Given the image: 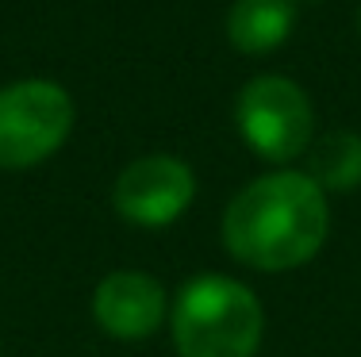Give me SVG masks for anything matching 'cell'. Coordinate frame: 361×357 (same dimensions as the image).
<instances>
[{"instance_id": "2", "label": "cell", "mask_w": 361, "mask_h": 357, "mask_svg": "<svg viewBox=\"0 0 361 357\" xmlns=\"http://www.w3.org/2000/svg\"><path fill=\"white\" fill-rule=\"evenodd\" d=\"M177 357H257L265 308L254 288L227 273H196L169 303Z\"/></svg>"}, {"instance_id": "4", "label": "cell", "mask_w": 361, "mask_h": 357, "mask_svg": "<svg viewBox=\"0 0 361 357\" xmlns=\"http://www.w3.org/2000/svg\"><path fill=\"white\" fill-rule=\"evenodd\" d=\"M235 123L246 146L273 165L307 154L315 134V112L307 92L281 73H262L250 84H243L235 100Z\"/></svg>"}, {"instance_id": "8", "label": "cell", "mask_w": 361, "mask_h": 357, "mask_svg": "<svg viewBox=\"0 0 361 357\" xmlns=\"http://www.w3.org/2000/svg\"><path fill=\"white\" fill-rule=\"evenodd\" d=\"M307 177L331 192H354L361 184V134L357 131H326L307 146Z\"/></svg>"}, {"instance_id": "6", "label": "cell", "mask_w": 361, "mask_h": 357, "mask_svg": "<svg viewBox=\"0 0 361 357\" xmlns=\"http://www.w3.org/2000/svg\"><path fill=\"white\" fill-rule=\"evenodd\" d=\"M92 319L116 342H142L169 319V300L158 277L116 269L92 292Z\"/></svg>"}, {"instance_id": "5", "label": "cell", "mask_w": 361, "mask_h": 357, "mask_svg": "<svg viewBox=\"0 0 361 357\" xmlns=\"http://www.w3.org/2000/svg\"><path fill=\"white\" fill-rule=\"evenodd\" d=\"M196 200V173L173 154L135 158L111 184V208L131 227L161 231L177 223Z\"/></svg>"}, {"instance_id": "7", "label": "cell", "mask_w": 361, "mask_h": 357, "mask_svg": "<svg viewBox=\"0 0 361 357\" xmlns=\"http://www.w3.org/2000/svg\"><path fill=\"white\" fill-rule=\"evenodd\" d=\"M296 23L292 0H235L227 15V39L243 54H269L288 39Z\"/></svg>"}, {"instance_id": "3", "label": "cell", "mask_w": 361, "mask_h": 357, "mask_svg": "<svg viewBox=\"0 0 361 357\" xmlns=\"http://www.w3.org/2000/svg\"><path fill=\"white\" fill-rule=\"evenodd\" d=\"M73 100L58 81L27 77L0 89V169H35L66 146Z\"/></svg>"}, {"instance_id": "9", "label": "cell", "mask_w": 361, "mask_h": 357, "mask_svg": "<svg viewBox=\"0 0 361 357\" xmlns=\"http://www.w3.org/2000/svg\"><path fill=\"white\" fill-rule=\"evenodd\" d=\"M357 35H361V4H357Z\"/></svg>"}, {"instance_id": "1", "label": "cell", "mask_w": 361, "mask_h": 357, "mask_svg": "<svg viewBox=\"0 0 361 357\" xmlns=\"http://www.w3.org/2000/svg\"><path fill=\"white\" fill-rule=\"evenodd\" d=\"M331 234L326 192L300 169H273L235 192L223 211V246L246 269L288 273L323 250Z\"/></svg>"}]
</instances>
